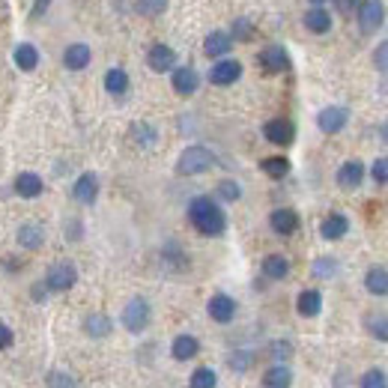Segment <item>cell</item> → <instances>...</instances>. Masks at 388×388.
<instances>
[{
    "label": "cell",
    "instance_id": "6da1fadb",
    "mask_svg": "<svg viewBox=\"0 0 388 388\" xmlns=\"http://www.w3.org/2000/svg\"><path fill=\"white\" fill-rule=\"evenodd\" d=\"M188 221H192L194 230L203 233V236H221L227 227V215L221 213V206L213 197H194V201L188 203Z\"/></svg>",
    "mask_w": 388,
    "mask_h": 388
},
{
    "label": "cell",
    "instance_id": "7a4b0ae2",
    "mask_svg": "<svg viewBox=\"0 0 388 388\" xmlns=\"http://www.w3.org/2000/svg\"><path fill=\"white\" fill-rule=\"evenodd\" d=\"M213 164H215L213 150H206V147H188V150H182L180 161H176V173H180V176H197V173H206L209 168H213Z\"/></svg>",
    "mask_w": 388,
    "mask_h": 388
},
{
    "label": "cell",
    "instance_id": "3957f363",
    "mask_svg": "<svg viewBox=\"0 0 388 388\" xmlns=\"http://www.w3.org/2000/svg\"><path fill=\"white\" fill-rule=\"evenodd\" d=\"M48 287V293H66V290H72V287L78 284V269H75V263L69 260H60V263H54L51 269L45 272V281H42Z\"/></svg>",
    "mask_w": 388,
    "mask_h": 388
},
{
    "label": "cell",
    "instance_id": "277c9868",
    "mask_svg": "<svg viewBox=\"0 0 388 388\" xmlns=\"http://www.w3.org/2000/svg\"><path fill=\"white\" fill-rule=\"evenodd\" d=\"M152 319V308L147 299H131V302L123 308V326L131 331V335H141L143 329L150 326Z\"/></svg>",
    "mask_w": 388,
    "mask_h": 388
},
{
    "label": "cell",
    "instance_id": "5b68a950",
    "mask_svg": "<svg viewBox=\"0 0 388 388\" xmlns=\"http://www.w3.org/2000/svg\"><path fill=\"white\" fill-rule=\"evenodd\" d=\"M356 15H359V27L361 33H376L382 24V18H385V9H382V0H361L359 9H356Z\"/></svg>",
    "mask_w": 388,
    "mask_h": 388
},
{
    "label": "cell",
    "instance_id": "8992f818",
    "mask_svg": "<svg viewBox=\"0 0 388 388\" xmlns=\"http://www.w3.org/2000/svg\"><path fill=\"white\" fill-rule=\"evenodd\" d=\"M350 123V110L340 108V105H331V108H323L317 114V126L319 131H326V135H338V131Z\"/></svg>",
    "mask_w": 388,
    "mask_h": 388
},
{
    "label": "cell",
    "instance_id": "52a82bcc",
    "mask_svg": "<svg viewBox=\"0 0 388 388\" xmlns=\"http://www.w3.org/2000/svg\"><path fill=\"white\" fill-rule=\"evenodd\" d=\"M263 135L269 143H275V147H290L296 138V126L290 120H269V123L263 126Z\"/></svg>",
    "mask_w": 388,
    "mask_h": 388
},
{
    "label": "cell",
    "instance_id": "ba28073f",
    "mask_svg": "<svg viewBox=\"0 0 388 388\" xmlns=\"http://www.w3.org/2000/svg\"><path fill=\"white\" fill-rule=\"evenodd\" d=\"M242 75V63L239 60H218L213 69H209V81H213L215 87H230L236 84Z\"/></svg>",
    "mask_w": 388,
    "mask_h": 388
},
{
    "label": "cell",
    "instance_id": "9c48e42d",
    "mask_svg": "<svg viewBox=\"0 0 388 388\" xmlns=\"http://www.w3.org/2000/svg\"><path fill=\"white\" fill-rule=\"evenodd\" d=\"M72 197L78 203H84V206H90V203H96V197H99V176L96 173H81L75 180V185H72Z\"/></svg>",
    "mask_w": 388,
    "mask_h": 388
},
{
    "label": "cell",
    "instance_id": "30bf717a",
    "mask_svg": "<svg viewBox=\"0 0 388 388\" xmlns=\"http://www.w3.org/2000/svg\"><path fill=\"white\" fill-rule=\"evenodd\" d=\"M206 310H209V317L215 319V323H221V326H227L233 317H236V302L227 296V293H215L213 299H209V305H206Z\"/></svg>",
    "mask_w": 388,
    "mask_h": 388
},
{
    "label": "cell",
    "instance_id": "8fae6325",
    "mask_svg": "<svg viewBox=\"0 0 388 388\" xmlns=\"http://www.w3.org/2000/svg\"><path fill=\"white\" fill-rule=\"evenodd\" d=\"M147 66L152 72H171L176 69V51L171 45H152L147 51Z\"/></svg>",
    "mask_w": 388,
    "mask_h": 388
},
{
    "label": "cell",
    "instance_id": "7c38bea8",
    "mask_svg": "<svg viewBox=\"0 0 388 388\" xmlns=\"http://www.w3.org/2000/svg\"><path fill=\"white\" fill-rule=\"evenodd\" d=\"M171 84L180 96H192V93H197V87H201V75H197L192 66H180V69H173Z\"/></svg>",
    "mask_w": 388,
    "mask_h": 388
},
{
    "label": "cell",
    "instance_id": "4fadbf2b",
    "mask_svg": "<svg viewBox=\"0 0 388 388\" xmlns=\"http://www.w3.org/2000/svg\"><path fill=\"white\" fill-rule=\"evenodd\" d=\"M338 185L340 188H347V192H352V188H359L361 180H364V164L359 159H352V161H343L340 168H338Z\"/></svg>",
    "mask_w": 388,
    "mask_h": 388
},
{
    "label": "cell",
    "instance_id": "5bb4252c",
    "mask_svg": "<svg viewBox=\"0 0 388 388\" xmlns=\"http://www.w3.org/2000/svg\"><path fill=\"white\" fill-rule=\"evenodd\" d=\"M260 66L266 72H287L290 69V54H287L281 45H269L260 51Z\"/></svg>",
    "mask_w": 388,
    "mask_h": 388
},
{
    "label": "cell",
    "instance_id": "9a60e30c",
    "mask_svg": "<svg viewBox=\"0 0 388 388\" xmlns=\"http://www.w3.org/2000/svg\"><path fill=\"white\" fill-rule=\"evenodd\" d=\"M90 48L84 45V42H72L69 48L63 51V66L66 69H72V72H81V69H87L90 66Z\"/></svg>",
    "mask_w": 388,
    "mask_h": 388
},
{
    "label": "cell",
    "instance_id": "2e32d148",
    "mask_svg": "<svg viewBox=\"0 0 388 388\" xmlns=\"http://www.w3.org/2000/svg\"><path fill=\"white\" fill-rule=\"evenodd\" d=\"M13 188H15V194H18V197H24V201H33V197H39V194H42V176H39V173L24 171V173H18V176H15Z\"/></svg>",
    "mask_w": 388,
    "mask_h": 388
},
{
    "label": "cell",
    "instance_id": "e0dca14e",
    "mask_svg": "<svg viewBox=\"0 0 388 388\" xmlns=\"http://www.w3.org/2000/svg\"><path fill=\"white\" fill-rule=\"evenodd\" d=\"M347 230H350V221L347 215H340V213H331L329 218H323V224H319V236L329 239V242H338L347 236Z\"/></svg>",
    "mask_w": 388,
    "mask_h": 388
},
{
    "label": "cell",
    "instance_id": "ac0fdd59",
    "mask_svg": "<svg viewBox=\"0 0 388 388\" xmlns=\"http://www.w3.org/2000/svg\"><path fill=\"white\" fill-rule=\"evenodd\" d=\"M18 245L24 251H39L42 245H45V230H42L39 224H33V221L21 224L18 227Z\"/></svg>",
    "mask_w": 388,
    "mask_h": 388
},
{
    "label": "cell",
    "instance_id": "d6986e66",
    "mask_svg": "<svg viewBox=\"0 0 388 388\" xmlns=\"http://www.w3.org/2000/svg\"><path fill=\"white\" fill-rule=\"evenodd\" d=\"M269 224L278 236H290V233L299 230V215L293 213V209H275V213L269 215Z\"/></svg>",
    "mask_w": 388,
    "mask_h": 388
},
{
    "label": "cell",
    "instance_id": "ffe728a7",
    "mask_svg": "<svg viewBox=\"0 0 388 388\" xmlns=\"http://www.w3.org/2000/svg\"><path fill=\"white\" fill-rule=\"evenodd\" d=\"M197 352H201V340H197L194 335H180L171 343V356L176 361H188V359H194Z\"/></svg>",
    "mask_w": 388,
    "mask_h": 388
},
{
    "label": "cell",
    "instance_id": "44dd1931",
    "mask_svg": "<svg viewBox=\"0 0 388 388\" xmlns=\"http://www.w3.org/2000/svg\"><path fill=\"white\" fill-rule=\"evenodd\" d=\"M230 45H233L230 33L215 30V33H209V36H206V42H203V54H206V57H227Z\"/></svg>",
    "mask_w": 388,
    "mask_h": 388
},
{
    "label": "cell",
    "instance_id": "7402d4cb",
    "mask_svg": "<svg viewBox=\"0 0 388 388\" xmlns=\"http://www.w3.org/2000/svg\"><path fill=\"white\" fill-rule=\"evenodd\" d=\"M13 60H15V66L21 72H33L39 66V48L30 45V42H21V45L15 48V54H13Z\"/></svg>",
    "mask_w": 388,
    "mask_h": 388
},
{
    "label": "cell",
    "instance_id": "603a6c76",
    "mask_svg": "<svg viewBox=\"0 0 388 388\" xmlns=\"http://www.w3.org/2000/svg\"><path fill=\"white\" fill-rule=\"evenodd\" d=\"M263 385L266 388H290L293 385V371L278 361L275 368H269V371L263 373Z\"/></svg>",
    "mask_w": 388,
    "mask_h": 388
},
{
    "label": "cell",
    "instance_id": "cb8c5ba5",
    "mask_svg": "<svg viewBox=\"0 0 388 388\" xmlns=\"http://www.w3.org/2000/svg\"><path fill=\"white\" fill-rule=\"evenodd\" d=\"M263 275L272 281H284L287 275H290V260L281 257V254H269V257L263 260Z\"/></svg>",
    "mask_w": 388,
    "mask_h": 388
},
{
    "label": "cell",
    "instance_id": "d4e9b609",
    "mask_svg": "<svg viewBox=\"0 0 388 388\" xmlns=\"http://www.w3.org/2000/svg\"><path fill=\"white\" fill-rule=\"evenodd\" d=\"M296 310L302 317H317L319 310H323V296H319L317 290H302L296 299Z\"/></svg>",
    "mask_w": 388,
    "mask_h": 388
},
{
    "label": "cell",
    "instance_id": "484cf974",
    "mask_svg": "<svg viewBox=\"0 0 388 388\" xmlns=\"http://www.w3.org/2000/svg\"><path fill=\"white\" fill-rule=\"evenodd\" d=\"M364 287H368L371 296H388V269H382V266L368 269V275H364Z\"/></svg>",
    "mask_w": 388,
    "mask_h": 388
},
{
    "label": "cell",
    "instance_id": "4316f807",
    "mask_svg": "<svg viewBox=\"0 0 388 388\" xmlns=\"http://www.w3.org/2000/svg\"><path fill=\"white\" fill-rule=\"evenodd\" d=\"M305 27H308L310 33H329V30H331V15L326 13L323 6L308 9V13H305Z\"/></svg>",
    "mask_w": 388,
    "mask_h": 388
},
{
    "label": "cell",
    "instance_id": "83f0119b",
    "mask_svg": "<svg viewBox=\"0 0 388 388\" xmlns=\"http://www.w3.org/2000/svg\"><path fill=\"white\" fill-rule=\"evenodd\" d=\"M110 329H114V323H110V317H105V314H90L84 319V331L90 338H108Z\"/></svg>",
    "mask_w": 388,
    "mask_h": 388
},
{
    "label": "cell",
    "instance_id": "f1b7e54d",
    "mask_svg": "<svg viewBox=\"0 0 388 388\" xmlns=\"http://www.w3.org/2000/svg\"><path fill=\"white\" fill-rule=\"evenodd\" d=\"M105 90L110 96H123L129 90V75H126V69H108L105 72Z\"/></svg>",
    "mask_w": 388,
    "mask_h": 388
},
{
    "label": "cell",
    "instance_id": "f546056e",
    "mask_svg": "<svg viewBox=\"0 0 388 388\" xmlns=\"http://www.w3.org/2000/svg\"><path fill=\"white\" fill-rule=\"evenodd\" d=\"M260 168L266 176H272V180H284V176L290 173V161H287L284 155H272V159H266Z\"/></svg>",
    "mask_w": 388,
    "mask_h": 388
},
{
    "label": "cell",
    "instance_id": "4dcf8cb0",
    "mask_svg": "<svg viewBox=\"0 0 388 388\" xmlns=\"http://www.w3.org/2000/svg\"><path fill=\"white\" fill-rule=\"evenodd\" d=\"M131 141H135L138 147L147 150V147H152V143L159 141V131H155L152 126H147V123H135V126H131Z\"/></svg>",
    "mask_w": 388,
    "mask_h": 388
},
{
    "label": "cell",
    "instance_id": "1f68e13d",
    "mask_svg": "<svg viewBox=\"0 0 388 388\" xmlns=\"http://www.w3.org/2000/svg\"><path fill=\"white\" fill-rule=\"evenodd\" d=\"M364 329L371 331V338L388 340V317L385 314H371L368 319H364Z\"/></svg>",
    "mask_w": 388,
    "mask_h": 388
},
{
    "label": "cell",
    "instance_id": "d6a6232c",
    "mask_svg": "<svg viewBox=\"0 0 388 388\" xmlns=\"http://www.w3.org/2000/svg\"><path fill=\"white\" fill-rule=\"evenodd\" d=\"M218 385V376L213 368H197L188 380V388H215Z\"/></svg>",
    "mask_w": 388,
    "mask_h": 388
},
{
    "label": "cell",
    "instance_id": "836d02e7",
    "mask_svg": "<svg viewBox=\"0 0 388 388\" xmlns=\"http://www.w3.org/2000/svg\"><path fill=\"white\" fill-rule=\"evenodd\" d=\"M135 9L141 15H161L168 9V0H135Z\"/></svg>",
    "mask_w": 388,
    "mask_h": 388
},
{
    "label": "cell",
    "instance_id": "e575fe53",
    "mask_svg": "<svg viewBox=\"0 0 388 388\" xmlns=\"http://www.w3.org/2000/svg\"><path fill=\"white\" fill-rule=\"evenodd\" d=\"M227 364H230V368L236 371V373H245V371L251 368V364H254V356H251V352H245V350H239V352H230Z\"/></svg>",
    "mask_w": 388,
    "mask_h": 388
},
{
    "label": "cell",
    "instance_id": "d590c367",
    "mask_svg": "<svg viewBox=\"0 0 388 388\" xmlns=\"http://www.w3.org/2000/svg\"><path fill=\"white\" fill-rule=\"evenodd\" d=\"M218 197H221V201H227V203L239 201V197H242V188H239V182H233V180L218 182Z\"/></svg>",
    "mask_w": 388,
    "mask_h": 388
},
{
    "label": "cell",
    "instance_id": "8d00e7d4",
    "mask_svg": "<svg viewBox=\"0 0 388 388\" xmlns=\"http://www.w3.org/2000/svg\"><path fill=\"white\" fill-rule=\"evenodd\" d=\"M48 388H78V380L63 371H51L48 373Z\"/></svg>",
    "mask_w": 388,
    "mask_h": 388
},
{
    "label": "cell",
    "instance_id": "74e56055",
    "mask_svg": "<svg viewBox=\"0 0 388 388\" xmlns=\"http://www.w3.org/2000/svg\"><path fill=\"white\" fill-rule=\"evenodd\" d=\"M335 272H338V260H331V257H319L314 263V275H317V278H331Z\"/></svg>",
    "mask_w": 388,
    "mask_h": 388
},
{
    "label": "cell",
    "instance_id": "f35d334b",
    "mask_svg": "<svg viewBox=\"0 0 388 388\" xmlns=\"http://www.w3.org/2000/svg\"><path fill=\"white\" fill-rule=\"evenodd\" d=\"M361 388H388V380H385V373L382 371H368L361 376Z\"/></svg>",
    "mask_w": 388,
    "mask_h": 388
},
{
    "label": "cell",
    "instance_id": "ab89813d",
    "mask_svg": "<svg viewBox=\"0 0 388 388\" xmlns=\"http://www.w3.org/2000/svg\"><path fill=\"white\" fill-rule=\"evenodd\" d=\"M269 352H272V359L287 361V359L293 356V343H290V340H275L272 347H269Z\"/></svg>",
    "mask_w": 388,
    "mask_h": 388
},
{
    "label": "cell",
    "instance_id": "60d3db41",
    "mask_svg": "<svg viewBox=\"0 0 388 388\" xmlns=\"http://www.w3.org/2000/svg\"><path fill=\"white\" fill-rule=\"evenodd\" d=\"M251 33H254V27H251L248 18H236V21H233V36H236V39H251Z\"/></svg>",
    "mask_w": 388,
    "mask_h": 388
},
{
    "label": "cell",
    "instance_id": "b9f144b4",
    "mask_svg": "<svg viewBox=\"0 0 388 388\" xmlns=\"http://www.w3.org/2000/svg\"><path fill=\"white\" fill-rule=\"evenodd\" d=\"M371 173H373V180L380 182V185L388 182V155H385V159H376V161H373V171H371Z\"/></svg>",
    "mask_w": 388,
    "mask_h": 388
},
{
    "label": "cell",
    "instance_id": "7bdbcfd3",
    "mask_svg": "<svg viewBox=\"0 0 388 388\" xmlns=\"http://www.w3.org/2000/svg\"><path fill=\"white\" fill-rule=\"evenodd\" d=\"M373 63H376V69L388 75V42H382V45L373 51Z\"/></svg>",
    "mask_w": 388,
    "mask_h": 388
},
{
    "label": "cell",
    "instance_id": "ee69618b",
    "mask_svg": "<svg viewBox=\"0 0 388 388\" xmlns=\"http://www.w3.org/2000/svg\"><path fill=\"white\" fill-rule=\"evenodd\" d=\"M13 340H15L13 329H9L6 323H0V350H9V347H13Z\"/></svg>",
    "mask_w": 388,
    "mask_h": 388
},
{
    "label": "cell",
    "instance_id": "f6af8a7d",
    "mask_svg": "<svg viewBox=\"0 0 388 388\" xmlns=\"http://www.w3.org/2000/svg\"><path fill=\"white\" fill-rule=\"evenodd\" d=\"M335 6H338V13L343 15H352L359 9V0H335Z\"/></svg>",
    "mask_w": 388,
    "mask_h": 388
},
{
    "label": "cell",
    "instance_id": "bcb514c9",
    "mask_svg": "<svg viewBox=\"0 0 388 388\" xmlns=\"http://www.w3.org/2000/svg\"><path fill=\"white\" fill-rule=\"evenodd\" d=\"M48 6H51V0H36V3H33V15L42 18V15L48 13Z\"/></svg>",
    "mask_w": 388,
    "mask_h": 388
},
{
    "label": "cell",
    "instance_id": "7dc6e473",
    "mask_svg": "<svg viewBox=\"0 0 388 388\" xmlns=\"http://www.w3.org/2000/svg\"><path fill=\"white\" fill-rule=\"evenodd\" d=\"M69 239H81V224L78 221H69Z\"/></svg>",
    "mask_w": 388,
    "mask_h": 388
},
{
    "label": "cell",
    "instance_id": "c3c4849f",
    "mask_svg": "<svg viewBox=\"0 0 388 388\" xmlns=\"http://www.w3.org/2000/svg\"><path fill=\"white\" fill-rule=\"evenodd\" d=\"M380 138L388 143V120H385V123H382V129H380Z\"/></svg>",
    "mask_w": 388,
    "mask_h": 388
},
{
    "label": "cell",
    "instance_id": "681fc988",
    "mask_svg": "<svg viewBox=\"0 0 388 388\" xmlns=\"http://www.w3.org/2000/svg\"><path fill=\"white\" fill-rule=\"evenodd\" d=\"M310 3H317V6H319V3H323V0H310Z\"/></svg>",
    "mask_w": 388,
    "mask_h": 388
}]
</instances>
